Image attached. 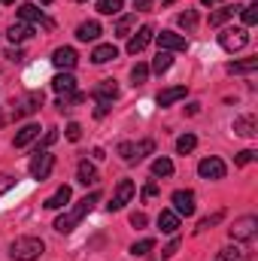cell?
<instances>
[{
  "instance_id": "obj_6",
  "label": "cell",
  "mask_w": 258,
  "mask_h": 261,
  "mask_svg": "<svg viewBox=\"0 0 258 261\" xmlns=\"http://www.w3.org/2000/svg\"><path fill=\"white\" fill-rule=\"evenodd\" d=\"M197 173H200V179H225L228 167H225V161H222V158L210 155V158H203V161L197 164Z\"/></svg>"
},
{
  "instance_id": "obj_29",
  "label": "cell",
  "mask_w": 258,
  "mask_h": 261,
  "mask_svg": "<svg viewBox=\"0 0 258 261\" xmlns=\"http://www.w3.org/2000/svg\"><path fill=\"white\" fill-rule=\"evenodd\" d=\"M170 64H173V58H170V52H158V55H155V61H152V67H149V70H155V73H164V70H170Z\"/></svg>"
},
{
  "instance_id": "obj_15",
  "label": "cell",
  "mask_w": 258,
  "mask_h": 261,
  "mask_svg": "<svg viewBox=\"0 0 258 261\" xmlns=\"http://www.w3.org/2000/svg\"><path fill=\"white\" fill-rule=\"evenodd\" d=\"M18 18H21V21H28V24L43 21L46 28H52V21H46V18H43V9H37L34 3H21V6H18Z\"/></svg>"
},
{
  "instance_id": "obj_32",
  "label": "cell",
  "mask_w": 258,
  "mask_h": 261,
  "mask_svg": "<svg viewBox=\"0 0 258 261\" xmlns=\"http://www.w3.org/2000/svg\"><path fill=\"white\" fill-rule=\"evenodd\" d=\"M155 249V240L152 237H146V240H140V243H134L131 246V255H149Z\"/></svg>"
},
{
  "instance_id": "obj_46",
  "label": "cell",
  "mask_w": 258,
  "mask_h": 261,
  "mask_svg": "<svg viewBox=\"0 0 258 261\" xmlns=\"http://www.w3.org/2000/svg\"><path fill=\"white\" fill-rule=\"evenodd\" d=\"M107 113H110V103H100V100H97V107H94V116L100 119V116H107Z\"/></svg>"
},
{
  "instance_id": "obj_9",
  "label": "cell",
  "mask_w": 258,
  "mask_h": 261,
  "mask_svg": "<svg viewBox=\"0 0 258 261\" xmlns=\"http://www.w3.org/2000/svg\"><path fill=\"white\" fill-rule=\"evenodd\" d=\"M255 228H258L255 216H243V219H237V222H234L231 237H234V240H252V237H255Z\"/></svg>"
},
{
  "instance_id": "obj_52",
  "label": "cell",
  "mask_w": 258,
  "mask_h": 261,
  "mask_svg": "<svg viewBox=\"0 0 258 261\" xmlns=\"http://www.w3.org/2000/svg\"><path fill=\"white\" fill-rule=\"evenodd\" d=\"M79 3H82V0H79Z\"/></svg>"
},
{
  "instance_id": "obj_44",
  "label": "cell",
  "mask_w": 258,
  "mask_h": 261,
  "mask_svg": "<svg viewBox=\"0 0 258 261\" xmlns=\"http://www.w3.org/2000/svg\"><path fill=\"white\" fill-rule=\"evenodd\" d=\"M55 140H58V130L49 128V130H46V137H43V149H49V146H52Z\"/></svg>"
},
{
  "instance_id": "obj_7",
  "label": "cell",
  "mask_w": 258,
  "mask_h": 261,
  "mask_svg": "<svg viewBox=\"0 0 258 261\" xmlns=\"http://www.w3.org/2000/svg\"><path fill=\"white\" fill-rule=\"evenodd\" d=\"M155 40H158V46H161L164 52H186V49H189L186 37H179V34H173V31H161V34H155Z\"/></svg>"
},
{
  "instance_id": "obj_47",
  "label": "cell",
  "mask_w": 258,
  "mask_h": 261,
  "mask_svg": "<svg viewBox=\"0 0 258 261\" xmlns=\"http://www.w3.org/2000/svg\"><path fill=\"white\" fill-rule=\"evenodd\" d=\"M155 195H158V186H155V182H149V186L143 189V197H155Z\"/></svg>"
},
{
  "instance_id": "obj_18",
  "label": "cell",
  "mask_w": 258,
  "mask_h": 261,
  "mask_svg": "<svg viewBox=\"0 0 258 261\" xmlns=\"http://www.w3.org/2000/svg\"><path fill=\"white\" fill-rule=\"evenodd\" d=\"M158 228H161L164 234H176V231H179V216H176L173 210H161V216H158Z\"/></svg>"
},
{
  "instance_id": "obj_4",
  "label": "cell",
  "mask_w": 258,
  "mask_h": 261,
  "mask_svg": "<svg viewBox=\"0 0 258 261\" xmlns=\"http://www.w3.org/2000/svg\"><path fill=\"white\" fill-rule=\"evenodd\" d=\"M246 43H249L246 28H228V31L219 34V46H222L225 52H237V49H243Z\"/></svg>"
},
{
  "instance_id": "obj_23",
  "label": "cell",
  "mask_w": 258,
  "mask_h": 261,
  "mask_svg": "<svg viewBox=\"0 0 258 261\" xmlns=\"http://www.w3.org/2000/svg\"><path fill=\"white\" fill-rule=\"evenodd\" d=\"M113 58H119V49H116L113 43L97 46V49L91 52V61H94V64H107V61H113Z\"/></svg>"
},
{
  "instance_id": "obj_2",
  "label": "cell",
  "mask_w": 258,
  "mask_h": 261,
  "mask_svg": "<svg viewBox=\"0 0 258 261\" xmlns=\"http://www.w3.org/2000/svg\"><path fill=\"white\" fill-rule=\"evenodd\" d=\"M43 252H46V243H43L40 237H18V240H12V246H9L12 261H37Z\"/></svg>"
},
{
  "instance_id": "obj_51",
  "label": "cell",
  "mask_w": 258,
  "mask_h": 261,
  "mask_svg": "<svg viewBox=\"0 0 258 261\" xmlns=\"http://www.w3.org/2000/svg\"><path fill=\"white\" fill-rule=\"evenodd\" d=\"M40 3H52V0H40Z\"/></svg>"
},
{
  "instance_id": "obj_8",
  "label": "cell",
  "mask_w": 258,
  "mask_h": 261,
  "mask_svg": "<svg viewBox=\"0 0 258 261\" xmlns=\"http://www.w3.org/2000/svg\"><path fill=\"white\" fill-rule=\"evenodd\" d=\"M131 197H134V182H131V179H122V182L116 186V195H113V200L107 203V210H110V213L122 210L125 203H131Z\"/></svg>"
},
{
  "instance_id": "obj_34",
  "label": "cell",
  "mask_w": 258,
  "mask_h": 261,
  "mask_svg": "<svg viewBox=\"0 0 258 261\" xmlns=\"http://www.w3.org/2000/svg\"><path fill=\"white\" fill-rule=\"evenodd\" d=\"M176 21H179V28L192 31L194 24H197V12H194V9H186V12H179V18H176Z\"/></svg>"
},
{
  "instance_id": "obj_35",
  "label": "cell",
  "mask_w": 258,
  "mask_h": 261,
  "mask_svg": "<svg viewBox=\"0 0 258 261\" xmlns=\"http://www.w3.org/2000/svg\"><path fill=\"white\" fill-rule=\"evenodd\" d=\"M243 24H246V28L258 24V3H249V6H243Z\"/></svg>"
},
{
  "instance_id": "obj_26",
  "label": "cell",
  "mask_w": 258,
  "mask_h": 261,
  "mask_svg": "<svg viewBox=\"0 0 258 261\" xmlns=\"http://www.w3.org/2000/svg\"><path fill=\"white\" fill-rule=\"evenodd\" d=\"M152 176H173V161L170 158H155L152 161Z\"/></svg>"
},
{
  "instance_id": "obj_25",
  "label": "cell",
  "mask_w": 258,
  "mask_h": 261,
  "mask_svg": "<svg viewBox=\"0 0 258 261\" xmlns=\"http://www.w3.org/2000/svg\"><path fill=\"white\" fill-rule=\"evenodd\" d=\"M76 176H79L82 186H94V182H97V170H94V164H88V161H79Z\"/></svg>"
},
{
  "instance_id": "obj_14",
  "label": "cell",
  "mask_w": 258,
  "mask_h": 261,
  "mask_svg": "<svg viewBox=\"0 0 258 261\" xmlns=\"http://www.w3.org/2000/svg\"><path fill=\"white\" fill-rule=\"evenodd\" d=\"M94 97H97L100 103H113V100L119 97V85H116V79H104V82H97Z\"/></svg>"
},
{
  "instance_id": "obj_45",
  "label": "cell",
  "mask_w": 258,
  "mask_h": 261,
  "mask_svg": "<svg viewBox=\"0 0 258 261\" xmlns=\"http://www.w3.org/2000/svg\"><path fill=\"white\" fill-rule=\"evenodd\" d=\"M6 58H9V61H24V52H21V49H9Z\"/></svg>"
},
{
  "instance_id": "obj_3",
  "label": "cell",
  "mask_w": 258,
  "mask_h": 261,
  "mask_svg": "<svg viewBox=\"0 0 258 261\" xmlns=\"http://www.w3.org/2000/svg\"><path fill=\"white\" fill-rule=\"evenodd\" d=\"M149 152H155V143L152 140H140V143H119V155H122V161H140V158H146Z\"/></svg>"
},
{
  "instance_id": "obj_27",
  "label": "cell",
  "mask_w": 258,
  "mask_h": 261,
  "mask_svg": "<svg viewBox=\"0 0 258 261\" xmlns=\"http://www.w3.org/2000/svg\"><path fill=\"white\" fill-rule=\"evenodd\" d=\"M258 70V58H246L237 64H228V73H255Z\"/></svg>"
},
{
  "instance_id": "obj_48",
  "label": "cell",
  "mask_w": 258,
  "mask_h": 261,
  "mask_svg": "<svg viewBox=\"0 0 258 261\" xmlns=\"http://www.w3.org/2000/svg\"><path fill=\"white\" fill-rule=\"evenodd\" d=\"M155 0H134V9H149Z\"/></svg>"
},
{
  "instance_id": "obj_40",
  "label": "cell",
  "mask_w": 258,
  "mask_h": 261,
  "mask_svg": "<svg viewBox=\"0 0 258 261\" xmlns=\"http://www.w3.org/2000/svg\"><path fill=\"white\" fill-rule=\"evenodd\" d=\"M79 137H82V125H79V122H70V125H67V140L76 143Z\"/></svg>"
},
{
  "instance_id": "obj_11",
  "label": "cell",
  "mask_w": 258,
  "mask_h": 261,
  "mask_svg": "<svg viewBox=\"0 0 258 261\" xmlns=\"http://www.w3.org/2000/svg\"><path fill=\"white\" fill-rule=\"evenodd\" d=\"M12 107H15V119L31 116V113H37V110L43 107V91H31L24 100H18V103H12Z\"/></svg>"
},
{
  "instance_id": "obj_41",
  "label": "cell",
  "mask_w": 258,
  "mask_h": 261,
  "mask_svg": "<svg viewBox=\"0 0 258 261\" xmlns=\"http://www.w3.org/2000/svg\"><path fill=\"white\" fill-rule=\"evenodd\" d=\"M176 249H179V240L173 237V240H170V243L161 249V258H173V252H176Z\"/></svg>"
},
{
  "instance_id": "obj_37",
  "label": "cell",
  "mask_w": 258,
  "mask_h": 261,
  "mask_svg": "<svg viewBox=\"0 0 258 261\" xmlns=\"http://www.w3.org/2000/svg\"><path fill=\"white\" fill-rule=\"evenodd\" d=\"M225 219V213L219 210V213H213V216H207V219H200V225H197V231H207V228H213V225H219Z\"/></svg>"
},
{
  "instance_id": "obj_12",
  "label": "cell",
  "mask_w": 258,
  "mask_h": 261,
  "mask_svg": "<svg viewBox=\"0 0 258 261\" xmlns=\"http://www.w3.org/2000/svg\"><path fill=\"white\" fill-rule=\"evenodd\" d=\"M173 210H176V216H192L194 213V192H189V189L173 192Z\"/></svg>"
},
{
  "instance_id": "obj_33",
  "label": "cell",
  "mask_w": 258,
  "mask_h": 261,
  "mask_svg": "<svg viewBox=\"0 0 258 261\" xmlns=\"http://www.w3.org/2000/svg\"><path fill=\"white\" fill-rule=\"evenodd\" d=\"M146 79H149V64H137L131 70V82H134V85H143Z\"/></svg>"
},
{
  "instance_id": "obj_19",
  "label": "cell",
  "mask_w": 258,
  "mask_h": 261,
  "mask_svg": "<svg viewBox=\"0 0 258 261\" xmlns=\"http://www.w3.org/2000/svg\"><path fill=\"white\" fill-rule=\"evenodd\" d=\"M52 88H55L61 97H67V94H73V91H76V79H73L70 73H58V76L52 79Z\"/></svg>"
},
{
  "instance_id": "obj_1",
  "label": "cell",
  "mask_w": 258,
  "mask_h": 261,
  "mask_svg": "<svg viewBox=\"0 0 258 261\" xmlns=\"http://www.w3.org/2000/svg\"><path fill=\"white\" fill-rule=\"evenodd\" d=\"M97 200H100V192H91V195H85L82 200H76V206H70L61 219H55V231H58V234H70V231L94 210Z\"/></svg>"
},
{
  "instance_id": "obj_38",
  "label": "cell",
  "mask_w": 258,
  "mask_h": 261,
  "mask_svg": "<svg viewBox=\"0 0 258 261\" xmlns=\"http://www.w3.org/2000/svg\"><path fill=\"white\" fill-rule=\"evenodd\" d=\"M252 161H255V152H252V149H243V152H237V158H234L237 167H246V164H252Z\"/></svg>"
},
{
  "instance_id": "obj_31",
  "label": "cell",
  "mask_w": 258,
  "mask_h": 261,
  "mask_svg": "<svg viewBox=\"0 0 258 261\" xmlns=\"http://www.w3.org/2000/svg\"><path fill=\"white\" fill-rule=\"evenodd\" d=\"M122 6H125L122 0H97V12H104V15H116Z\"/></svg>"
},
{
  "instance_id": "obj_21",
  "label": "cell",
  "mask_w": 258,
  "mask_h": 261,
  "mask_svg": "<svg viewBox=\"0 0 258 261\" xmlns=\"http://www.w3.org/2000/svg\"><path fill=\"white\" fill-rule=\"evenodd\" d=\"M100 37V24L97 21H82L79 28H76V40H82V43H91V40H97Z\"/></svg>"
},
{
  "instance_id": "obj_20",
  "label": "cell",
  "mask_w": 258,
  "mask_h": 261,
  "mask_svg": "<svg viewBox=\"0 0 258 261\" xmlns=\"http://www.w3.org/2000/svg\"><path fill=\"white\" fill-rule=\"evenodd\" d=\"M258 122L255 116H240V119H234V134H240V137H255L258 134Z\"/></svg>"
},
{
  "instance_id": "obj_50",
  "label": "cell",
  "mask_w": 258,
  "mask_h": 261,
  "mask_svg": "<svg viewBox=\"0 0 258 261\" xmlns=\"http://www.w3.org/2000/svg\"><path fill=\"white\" fill-rule=\"evenodd\" d=\"M0 3H15V0H0Z\"/></svg>"
},
{
  "instance_id": "obj_13",
  "label": "cell",
  "mask_w": 258,
  "mask_h": 261,
  "mask_svg": "<svg viewBox=\"0 0 258 261\" xmlns=\"http://www.w3.org/2000/svg\"><path fill=\"white\" fill-rule=\"evenodd\" d=\"M76 61H79V55H76V49H70V46L55 49V55H52V64L58 67V70H73Z\"/></svg>"
},
{
  "instance_id": "obj_17",
  "label": "cell",
  "mask_w": 258,
  "mask_h": 261,
  "mask_svg": "<svg viewBox=\"0 0 258 261\" xmlns=\"http://www.w3.org/2000/svg\"><path fill=\"white\" fill-rule=\"evenodd\" d=\"M40 137V125H24V128H18V134H15V149H24V146H31L34 140Z\"/></svg>"
},
{
  "instance_id": "obj_22",
  "label": "cell",
  "mask_w": 258,
  "mask_h": 261,
  "mask_svg": "<svg viewBox=\"0 0 258 261\" xmlns=\"http://www.w3.org/2000/svg\"><path fill=\"white\" fill-rule=\"evenodd\" d=\"M70 197H73L70 186H61V189H58L55 195H49V197H46V203H43V206H46V210H61V206H64V203L70 200Z\"/></svg>"
},
{
  "instance_id": "obj_16",
  "label": "cell",
  "mask_w": 258,
  "mask_h": 261,
  "mask_svg": "<svg viewBox=\"0 0 258 261\" xmlns=\"http://www.w3.org/2000/svg\"><path fill=\"white\" fill-rule=\"evenodd\" d=\"M186 97V85H173V88H164V91H158V107H170V103H176V100H183Z\"/></svg>"
},
{
  "instance_id": "obj_30",
  "label": "cell",
  "mask_w": 258,
  "mask_h": 261,
  "mask_svg": "<svg viewBox=\"0 0 258 261\" xmlns=\"http://www.w3.org/2000/svg\"><path fill=\"white\" fill-rule=\"evenodd\" d=\"M231 15H234V6H225V9H216V12L210 15V24H213V28H219V24H225V21H228Z\"/></svg>"
},
{
  "instance_id": "obj_43",
  "label": "cell",
  "mask_w": 258,
  "mask_h": 261,
  "mask_svg": "<svg viewBox=\"0 0 258 261\" xmlns=\"http://www.w3.org/2000/svg\"><path fill=\"white\" fill-rule=\"evenodd\" d=\"M146 222H149L146 213H131V225H134V228H146Z\"/></svg>"
},
{
  "instance_id": "obj_28",
  "label": "cell",
  "mask_w": 258,
  "mask_h": 261,
  "mask_svg": "<svg viewBox=\"0 0 258 261\" xmlns=\"http://www.w3.org/2000/svg\"><path fill=\"white\" fill-rule=\"evenodd\" d=\"M194 146H197V137H194V134H183V137L176 140V152H179V155H189Z\"/></svg>"
},
{
  "instance_id": "obj_39",
  "label": "cell",
  "mask_w": 258,
  "mask_h": 261,
  "mask_svg": "<svg viewBox=\"0 0 258 261\" xmlns=\"http://www.w3.org/2000/svg\"><path fill=\"white\" fill-rule=\"evenodd\" d=\"M222 261H243V252L237 246H228V249H222Z\"/></svg>"
},
{
  "instance_id": "obj_49",
  "label": "cell",
  "mask_w": 258,
  "mask_h": 261,
  "mask_svg": "<svg viewBox=\"0 0 258 261\" xmlns=\"http://www.w3.org/2000/svg\"><path fill=\"white\" fill-rule=\"evenodd\" d=\"M203 6H216V3H222V0H200Z\"/></svg>"
},
{
  "instance_id": "obj_24",
  "label": "cell",
  "mask_w": 258,
  "mask_h": 261,
  "mask_svg": "<svg viewBox=\"0 0 258 261\" xmlns=\"http://www.w3.org/2000/svg\"><path fill=\"white\" fill-rule=\"evenodd\" d=\"M6 37H9V43H24V40L34 37V28H31V24H12V28L6 31Z\"/></svg>"
},
{
  "instance_id": "obj_42",
  "label": "cell",
  "mask_w": 258,
  "mask_h": 261,
  "mask_svg": "<svg viewBox=\"0 0 258 261\" xmlns=\"http://www.w3.org/2000/svg\"><path fill=\"white\" fill-rule=\"evenodd\" d=\"M12 186H15V179H12V176H6V173H0V197L6 195Z\"/></svg>"
},
{
  "instance_id": "obj_36",
  "label": "cell",
  "mask_w": 258,
  "mask_h": 261,
  "mask_svg": "<svg viewBox=\"0 0 258 261\" xmlns=\"http://www.w3.org/2000/svg\"><path fill=\"white\" fill-rule=\"evenodd\" d=\"M134 28V15H122L116 24V37H128V31Z\"/></svg>"
},
{
  "instance_id": "obj_10",
  "label": "cell",
  "mask_w": 258,
  "mask_h": 261,
  "mask_svg": "<svg viewBox=\"0 0 258 261\" xmlns=\"http://www.w3.org/2000/svg\"><path fill=\"white\" fill-rule=\"evenodd\" d=\"M152 37H155V28H152V24H143V28H140V31H137V34L128 40V52H131V55L143 52V49L152 43Z\"/></svg>"
},
{
  "instance_id": "obj_5",
  "label": "cell",
  "mask_w": 258,
  "mask_h": 261,
  "mask_svg": "<svg viewBox=\"0 0 258 261\" xmlns=\"http://www.w3.org/2000/svg\"><path fill=\"white\" fill-rule=\"evenodd\" d=\"M52 167H55V155H52L49 149H40V152L34 155V161H31V176L43 182V179H49Z\"/></svg>"
}]
</instances>
